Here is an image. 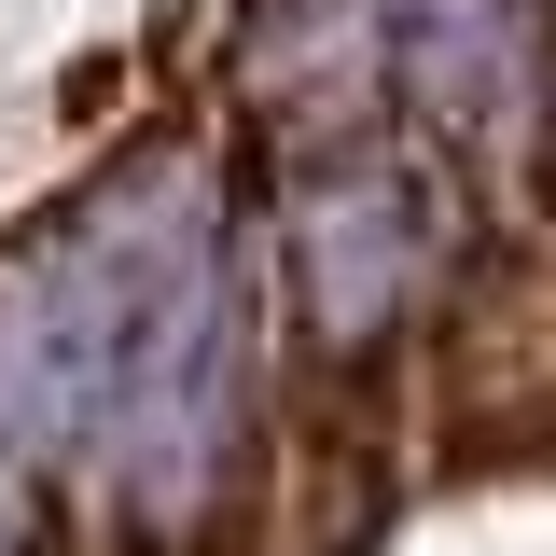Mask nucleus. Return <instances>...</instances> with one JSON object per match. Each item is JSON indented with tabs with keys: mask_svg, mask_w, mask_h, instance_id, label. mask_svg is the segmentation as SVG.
I'll list each match as a JSON object with an SVG mask.
<instances>
[{
	"mask_svg": "<svg viewBox=\"0 0 556 556\" xmlns=\"http://www.w3.org/2000/svg\"><path fill=\"white\" fill-rule=\"evenodd\" d=\"M223 223L195 153H153L0 265V431L14 445H112V473L167 515L195 501L223 431Z\"/></svg>",
	"mask_w": 556,
	"mask_h": 556,
	"instance_id": "f257e3e1",
	"label": "nucleus"
},
{
	"mask_svg": "<svg viewBox=\"0 0 556 556\" xmlns=\"http://www.w3.org/2000/svg\"><path fill=\"white\" fill-rule=\"evenodd\" d=\"M292 265H306V292H320V320L362 334V320L417 278V195L390 181V167H334V181H306V208H292Z\"/></svg>",
	"mask_w": 556,
	"mask_h": 556,
	"instance_id": "f03ea898",
	"label": "nucleus"
},
{
	"mask_svg": "<svg viewBox=\"0 0 556 556\" xmlns=\"http://www.w3.org/2000/svg\"><path fill=\"white\" fill-rule=\"evenodd\" d=\"M0 556H14V515H0Z\"/></svg>",
	"mask_w": 556,
	"mask_h": 556,
	"instance_id": "7ed1b4c3",
	"label": "nucleus"
}]
</instances>
